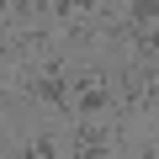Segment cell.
Returning a JSON list of instances; mask_svg holds the SVG:
<instances>
[{"label":"cell","instance_id":"obj_1","mask_svg":"<svg viewBox=\"0 0 159 159\" xmlns=\"http://www.w3.org/2000/svg\"><path fill=\"white\" fill-rule=\"evenodd\" d=\"M133 48H138V58H159V27H133Z\"/></svg>","mask_w":159,"mask_h":159},{"label":"cell","instance_id":"obj_2","mask_svg":"<svg viewBox=\"0 0 159 159\" xmlns=\"http://www.w3.org/2000/svg\"><path fill=\"white\" fill-rule=\"evenodd\" d=\"M127 21L133 27H159V0H133V6H127Z\"/></svg>","mask_w":159,"mask_h":159},{"label":"cell","instance_id":"obj_3","mask_svg":"<svg viewBox=\"0 0 159 159\" xmlns=\"http://www.w3.org/2000/svg\"><path fill=\"white\" fill-rule=\"evenodd\" d=\"M74 159H111V143H74Z\"/></svg>","mask_w":159,"mask_h":159},{"label":"cell","instance_id":"obj_4","mask_svg":"<svg viewBox=\"0 0 159 159\" xmlns=\"http://www.w3.org/2000/svg\"><path fill=\"white\" fill-rule=\"evenodd\" d=\"M32 154H37V159H58V143H53V138H48V133H43V138H37V143H32Z\"/></svg>","mask_w":159,"mask_h":159},{"label":"cell","instance_id":"obj_5","mask_svg":"<svg viewBox=\"0 0 159 159\" xmlns=\"http://www.w3.org/2000/svg\"><path fill=\"white\" fill-rule=\"evenodd\" d=\"M6 159H37V154H32V148H11Z\"/></svg>","mask_w":159,"mask_h":159}]
</instances>
